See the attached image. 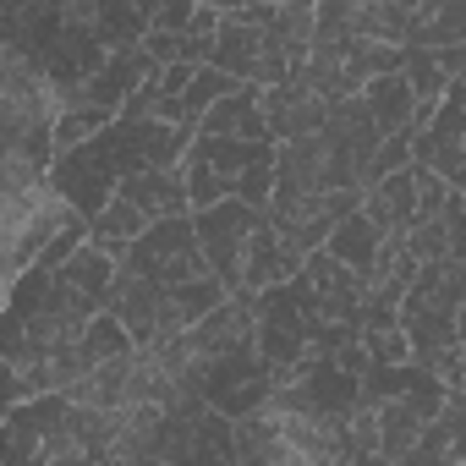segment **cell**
Segmentation results:
<instances>
[{
	"mask_svg": "<svg viewBox=\"0 0 466 466\" xmlns=\"http://www.w3.org/2000/svg\"><path fill=\"white\" fill-rule=\"evenodd\" d=\"M181 170H187L192 208L219 203V198H248V203L269 208L275 176H280V143L275 137H214V132H198L187 159H181Z\"/></svg>",
	"mask_w": 466,
	"mask_h": 466,
	"instance_id": "cell-1",
	"label": "cell"
},
{
	"mask_svg": "<svg viewBox=\"0 0 466 466\" xmlns=\"http://www.w3.org/2000/svg\"><path fill=\"white\" fill-rule=\"evenodd\" d=\"M461 308H466V258H428L400 297V329L411 335V357L433 362L444 346H461Z\"/></svg>",
	"mask_w": 466,
	"mask_h": 466,
	"instance_id": "cell-2",
	"label": "cell"
},
{
	"mask_svg": "<svg viewBox=\"0 0 466 466\" xmlns=\"http://www.w3.org/2000/svg\"><path fill=\"white\" fill-rule=\"evenodd\" d=\"M0 455L6 466H88L83 439L72 428V390L12 400L6 428H0Z\"/></svg>",
	"mask_w": 466,
	"mask_h": 466,
	"instance_id": "cell-3",
	"label": "cell"
},
{
	"mask_svg": "<svg viewBox=\"0 0 466 466\" xmlns=\"http://www.w3.org/2000/svg\"><path fill=\"white\" fill-rule=\"evenodd\" d=\"M291 286H297L302 308L313 313V335H319L324 324H357V329H362V313H368V275L351 269V264H340L329 248H313Z\"/></svg>",
	"mask_w": 466,
	"mask_h": 466,
	"instance_id": "cell-4",
	"label": "cell"
},
{
	"mask_svg": "<svg viewBox=\"0 0 466 466\" xmlns=\"http://www.w3.org/2000/svg\"><path fill=\"white\" fill-rule=\"evenodd\" d=\"M127 269L159 280V286H181V280H198L208 275V253L198 242V219L192 214H170V219H154L143 237L127 248L121 258Z\"/></svg>",
	"mask_w": 466,
	"mask_h": 466,
	"instance_id": "cell-5",
	"label": "cell"
},
{
	"mask_svg": "<svg viewBox=\"0 0 466 466\" xmlns=\"http://www.w3.org/2000/svg\"><path fill=\"white\" fill-rule=\"evenodd\" d=\"M192 219H198V242L208 253V269L237 291L242 269H248V248L258 237V225H264V208L248 203V198H219V203L192 208Z\"/></svg>",
	"mask_w": 466,
	"mask_h": 466,
	"instance_id": "cell-6",
	"label": "cell"
},
{
	"mask_svg": "<svg viewBox=\"0 0 466 466\" xmlns=\"http://www.w3.org/2000/svg\"><path fill=\"white\" fill-rule=\"evenodd\" d=\"M275 384H280V373H275V362H269L258 346L225 351V357L208 362V373H203V395H208V406H219L225 417H253V411H264L269 395H275Z\"/></svg>",
	"mask_w": 466,
	"mask_h": 466,
	"instance_id": "cell-7",
	"label": "cell"
},
{
	"mask_svg": "<svg viewBox=\"0 0 466 466\" xmlns=\"http://www.w3.org/2000/svg\"><path fill=\"white\" fill-rule=\"evenodd\" d=\"M351 208H362V187H329V192H275V198H269V219L286 230V237H291L297 248H308V253L329 242V230H335Z\"/></svg>",
	"mask_w": 466,
	"mask_h": 466,
	"instance_id": "cell-8",
	"label": "cell"
},
{
	"mask_svg": "<svg viewBox=\"0 0 466 466\" xmlns=\"http://www.w3.org/2000/svg\"><path fill=\"white\" fill-rule=\"evenodd\" d=\"M258 351L275 362V373L297 368L313 351V313L302 308L297 286H264L258 291Z\"/></svg>",
	"mask_w": 466,
	"mask_h": 466,
	"instance_id": "cell-9",
	"label": "cell"
},
{
	"mask_svg": "<svg viewBox=\"0 0 466 466\" xmlns=\"http://www.w3.org/2000/svg\"><path fill=\"white\" fill-rule=\"evenodd\" d=\"M417 165L439 170L450 187H466V77H455L444 99L428 110L417 132Z\"/></svg>",
	"mask_w": 466,
	"mask_h": 466,
	"instance_id": "cell-10",
	"label": "cell"
},
{
	"mask_svg": "<svg viewBox=\"0 0 466 466\" xmlns=\"http://www.w3.org/2000/svg\"><path fill=\"white\" fill-rule=\"evenodd\" d=\"M335 105H340V99H329V94L308 77V66L291 72L286 83H269V88H264V110H269V132H275V143H291V137L319 132V127L335 116Z\"/></svg>",
	"mask_w": 466,
	"mask_h": 466,
	"instance_id": "cell-11",
	"label": "cell"
},
{
	"mask_svg": "<svg viewBox=\"0 0 466 466\" xmlns=\"http://www.w3.org/2000/svg\"><path fill=\"white\" fill-rule=\"evenodd\" d=\"M275 0H248V6L225 12L219 34H214V66H225L237 83H258L264 77V23H269Z\"/></svg>",
	"mask_w": 466,
	"mask_h": 466,
	"instance_id": "cell-12",
	"label": "cell"
},
{
	"mask_svg": "<svg viewBox=\"0 0 466 466\" xmlns=\"http://www.w3.org/2000/svg\"><path fill=\"white\" fill-rule=\"evenodd\" d=\"M116 275H121V258L116 253H105L94 237L66 258V264H56V286L94 319V313H105L110 308V297H116Z\"/></svg>",
	"mask_w": 466,
	"mask_h": 466,
	"instance_id": "cell-13",
	"label": "cell"
},
{
	"mask_svg": "<svg viewBox=\"0 0 466 466\" xmlns=\"http://www.w3.org/2000/svg\"><path fill=\"white\" fill-rule=\"evenodd\" d=\"M165 291H170V286H159V280H148V275H137V269L121 264V275H116V297H110V313L132 329L137 346L170 335V324H165Z\"/></svg>",
	"mask_w": 466,
	"mask_h": 466,
	"instance_id": "cell-14",
	"label": "cell"
},
{
	"mask_svg": "<svg viewBox=\"0 0 466 466\" xmlns=\"http://www.w3.org/2000/svg\"><path fill=\"white\" fill-rule=\"evenodd\" d=\"M362 208L384 225V237H406L417 225V208H422V165H400L390 176H379L368 192H362Z\"/></svg>",
	"mask_w": 466,
	"mask_h": 466,
	"instance_id": "cell-15",
	"label": "cell"
},
{
	"mask_svg": "<svg viewBox=\"0 0 466 466\" xmlns=\"http://www.w3.org/2000/svg\"><path fill=\"white\" fill-rule=\"evenodd\" d=\"M154 72H159V61H154L143 45H127V50H110V61H105V66H99V72H94L77 94L121 116V110H127V99H132V94H137ZM66 99H72V94H66Z\"/></svg>",
	"mask_w": 466,
	"mask_h": 466,
	"instance_id": "cell-16",
	"label": "cell"
},
{
	"mask_svg": "<svg viewBox=\"0 0 466 466\" xmlns=\"http://www.w3.org/2000/svg\"><path fill=\"white\" fill-rule=\"evenodd\" d=\"M302 264H308V248H297L286 230L269 219V208H264V225H258V237H253V248H248L242 286H253V291H264V286H286V280H297Z\"/></svg>",
	"mask_w": 466,
	"mask_h": 466,
	"instance_id": "cell-17",
	"label": "cell"
},
{
	"mask_svg": "<svg viewBox=\"0 0 466 466\" xmlns=\"http://www.w3.org/2000/svg\"><path fill=\"white\" fill-rule=\"evenodd\" d=\"M411 461H422V466H466V390L444 395V406L417 433Z\"/></svg>",
	"mask_w": 466,
	"mask_h": 466,
	"instance_id": "cell-18",
	"label": "cell"
},
{
	"mask_svg": "<svg viewBox=\"0 0 466 466\" xmlns=\"http://www.w3.org/2000/svg\"><path fill=\"white\" fill-rule=\"evenodd\" d=\"M121 192L148 214V219H170V214H192V192H187V170L181 165H143L121 181Z\"/></svg>",
	"mask_w": 466,
	"mask_h": 466,
	"instance_id": "cell-19",
	"label": "cell"
},
{
	"mask_svg": "<svg viewBox=\"0 0 466 466\" xmlns=\"http://www.w3.org/2000/svg\"><path fill=\"white\" fill-rule=\"evenodd\" d=\"M198 132H214V137H275L269 132V110H264V88L258 83H237L198 121Z\"/></svg>",
	"mask_w": 466,
	"mask_h": 466,
	"instance_id": "cell-20",
	"label": "cell"
},
{
	"mask_svg": "<svg viewBox=\"0 0 466 466\" xmlns=\"http://www.w3.org/2000/svg\"><path fill=\"white\" fill-rule=\"evenodd\" d=\"M384 225L368 214V208H351L335 230H329V253L340 258V264H351V269H362V275H373V264H379V253H384Z\"/></svg>",
	"mask_w": 466,
	"mask_h": 466,
	"instance_id": "cell-21",
	"label": "cell"
},
{
	"mask_svg": "<svg viewBox=\"0 0 466 466\" xmlns=\"http://www.w3.org/2000/svg\"><path fill=\"white\" fill-rule=\"evenodd\" d=\"M335 6H340V0H335ZM428 6H433V0H357V6H346V12H351V23L362 34L390 39V45H406Z\"/></svg>",
	"mask_w": 466,
	"mask_h": 466,
	"instance_id": "cell-22",
	"label": "cell"
},
{
	"mask_svg": "<svg viewBox=\"0 0 466 466\" xmlns=\"http://www.w3.org/2000/svg\"><path fill=\"white\" fill-rule=\"evenodd\" d=\"M165 0H99L94 12V34L110 45V50H127V45H143V34L154 28Z\"/></svg>",
	"mask_w": 466,
	"mask_h": 466,
	"instance_id": "cell-23",
	"label": "cell"
},
{
	"mask_svg": "<svg viewBox=\"0 0 466 466\" xmlns=\"http://www.w3.org/2000/svg\"><path fill=\"white\" fill-rule=\"evenodd\" d=\"M362 105L373 110L379 132L390 137V132H400V127L417 116V88H411V77L395 66V72H379V77H368V88H362Z\"/></svg>",
	"mask_w": 466,
	"mask_h": 466,
	"instance_id": "cell-24",
	"label": "cell"
},
{
	"mask_svg": "<svg viewBox=\"0 0 466 466\" xmlns=\"http://www.w3.org/2000/svg\"><path fill=\"white\" fill-rule=\"evenodd\" d=\"M148 225H154V219H148V214H143V208H137V203H132L127 192H116V198H110V203H105V208H99V214L88 219V237H94V242H99L105 253L127 258V248H132V242L143 237Z\"/></svg>",
	"mask_w": 466,
	"mask_h": 466,
	"instance_id": "cell-25",
	"label": "cell"
},
{
	"mask_svg": "<svg viewBox=\"0 0 466 466\" xmlns=\"http://www.w3.org/2000/svg\"><path fill=\"white\" fill-rule=\"evenodd\" d=\"M230 297V286L208 269V275H198V280H181V286H170L165 291V324L170 329H192L198 319H208L219 302Z\"/></svg>",
	"mask_w": 466,
	"mask_h": 466,
	"instance_id": "cell-26",
	"label": "cell"
},
{
	"mask_svg": "<svg viewBox=\"0 0 466 466\" xmlns=\"http://www.w3.org/2000/svg\"><path fill=\"white\" fill-rule=\"evenodd\" d=\"M230 88H237V77H230L225 66H214V61H203V66H198V77H192V88L181 94L176 127H192V132H198V121H203V116H208V110H214Z\"/></svg>",
	"mask_w": 466,
	"mask_h": 466,
	"instance_id": "cell-27",
	"label": "cell"
},
{
	"mask_svg": "<svg viewBox=\"0 0 466 466\" xmlns=\"http://www.w3.org/2000/svg\"><path fill=\"white\" fill-rule=\"evenodd\" d=\"M400 72L411 77L417 105H439V99H444V88L455 83V77H450V66H444V56H439V50H428V45H406V50H400Z\"/></svg>",
	"mask_w": 466,
	"mask_h": 466,
	"instance_id": "cell-28",
	"label": "cell"
},
{
	"mask_svg": "<svg viewBox=\"0 0 466 466\" xmlns=\"http://www.w3.org/2000/svg\"><path fill=\"white\" fill-rule=\"evenodd\" d=\"M406 45H428V50L466 45V0H433V6L422 12V23L411 28Z\"/></svg>",
	"mask_w": 466,
	"mask_h": 466,
	"instance_id": "cell-29",
	"label": "cell"
},
{
	"mask_svg": "<svg viewBox=\"0 0 466 466\" xmlns=\"http://www.w3.org/2000/svg\"><path fill=\"white\" fill-rule=\"evenodd\" d=\"M110 121H116V110H105V105H94V99L72 94V99L61 105V121H56V143H61V148H77V143H88L94 132H105Z\"/></svg>",
	"mask_w": 466,
	"mask_h": 466,
	"instance_id": "cell-30",
	"label": "cell"
},
{
	"mask_svg": "<svg viewBox=\"0 0 466 466\" xmlns=\"http://www.w3.org/2000/svg\"><path fill=\"white\" fill-rule=\"evenodd\" d=\"M362 351H368V362L395 368V362H411V335L400 329V319H368L362 324Z\"/></svg>",
	"mask_w": 466,
	"mask_h": 466,
	"instance_id": "cell-31",
	"label": "cell"
},
{
	"mask_svg": "<svg viewBox=\"0 0 466 466\" xmlns=\"http://www.w3.org/2000/svg\"><path fill=\"white\" fill-rule=\"evenodd\" d=\"M444 237H450V258H466V187L444 192Z\"/></svg>",
	"mask_w": 466,
	"mask_h": 466,
	"instance_id": "cell-32",
	"label": "cell"
},
{
	"mask_svg": "<svg viewBox=\"0 0 466 466\" xmlns=\"http://www.w3.org/2000/svg\"><path fill=\"white\" fill-rule=\"evenodd\" d=\"M208 6H219V12H237V6H248V0H208Z\"/></svg>",
	"mask_w": 466,
	"mask_h": 466,
	"instance_id": "cell-33",
	"label": "cell"
},
{
	"mask_svg": "<svg viewBox=\"0 0 466 466\" xmlns=\"http://www.w3.org/2000/svg\"><path fill=\"white\" fill-rule=\"evenodd\" d=\"M461 357H466V308H461Z\"/></svg>",
	"mask_w": 466,
	"mask_h": 466,
	"instance_id": "cell-34",
	"label": "cell"
}]
</instances>
